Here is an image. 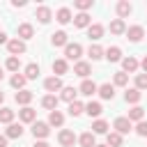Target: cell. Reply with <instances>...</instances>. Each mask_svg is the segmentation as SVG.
I'll list each match as a JSON object with an SVG mask.
<instances>
[{
	"instance_id": "obj_1",
	"label": "cell",
	"mask_w": 147,
	"mask_h": 147,
	"mask_svg": "<svg viewBox=\"0 0 147 147\" xmlns=\"http://www.w3.org/2000/svg\"><path fill=\"white\" fill-rule=\"evenodd\" d=\"M80 55H83V46L80 44H67L64 46V60H76V62H80Z\"/></svg>"
},
{
	"instance_id": "obj_2",
	"label": "cell",
	"mask_w": 147,
	"mask_h": 147,
	"mask_svg": "<svg viewBox=\"0 0 147 147\" xmlns=\"http://www.w3.org/2000/svg\"><path fill=\"white\" fill-rule=\"evenodd\" d=\"M48 133H51L48 122H34V124H32V136H34V140H44V138H48Z\"/></svg>"
},
{
	"instance_id": "obj_3",
	"label": "cell",
	"mask_w": 147,
	"mask_h": 147,
	"mask_svg": "<svg viewBox=\"0 0 147 147\" xmlns=\"http://www.w3.org/2000/svg\"><path fill=\"white\" fill-rule=\"evenodd\" d=\"M7 51H9L14 57H18V55L25 53V41H21L18 37H16V39H9V41H7Z\"/></svg>"
},
{
	"instance_id": "obj_4",
	"label": "cell",
	"mask_w": 147,
	"mask_h": 147,
	"mask_svg": "<svg viewBox=\"0 0 147 147\" xmlns=\"http://www.w3.org/2000/svg\"><path fill=\"white\" fill-rule=\"evenodd\" d=\"M18 119H21L23 124H34V122H37V110L30 108V106H25V108L18 110Z\"/></svg>"
},
{
	"instance_id": "obj_5",
	"label": "cell",
	"mask_w": 147,
	"mask_h": 147,
	"mask_svg": "<svg viewBox=\"0 0 147 147\" xmlns=\"http://www.w3.org/2000/svg\"><path fill=\"white\" fill-rule=\"evenodd\" d=\"M57 140H60V145H62V147H74V142H76L78 138H76V133H74V131L62 129V131L57 133Z\"/></svg>"
},
{
	"instance_id": "obj_6",
	"label": "cell",
	"mask_w": 147,
	"mask_h": 147,
	"mask_svg": "<svg viewBox=\"0 0 147 147\" xmlns=\"http://www.w3.org/2000/svg\"><path fill=\"white\" fill-rule=\"evenodd\" d=\"M142 37H145V30H142V25H131V28H126V39H129V41L138 44Z\"/></svg>"
},
{
	"instance_id": "obj_7",
	"label": "cell",
	"mask_w": 147,
	"mask_h": 147,
	"mask_svg": "<svg viewBox=\"0 0 147 147\" xmlns=\"http://www.w3.org/2000/svg\"><path fill=\"white\" fill-rule=\"evenodd\" d=\"M16 34H18V39H21V41H28V39H32L34 28H32L30 23H21V25L16 28Z\"/></svg>"
},
{
	"instance_id": "obj_8",
	"label": "cell",
	"mask_w": 147,
	"mask_h": 147,
	"mask_svg": "<svg viewBox=\"0 0 147 147\" xmlns=\"http://www.w3.org/2000/svg\"><path fill=\"white\" fill-rule=\"evenodd\" d=\"M78 92H80V94H85V96H92L94 92H99V85H96L94 80H90V78H85V80L80 83V87H78Z\"/></svg>"
},
{
	"instance_id": "obj_9",
	"label": "cell",
	"mask_w": 147,
	"mask_h": 147,
	"mask_svg": "<svg viewBox=\"0 0 147 147\" xmlns=\"http://www.w3.org/2000/svg\"><path fill=\"white\" fill-rule=\"evenodd\" d=\"M34 16H37V21L39 23H48L51 18H53V11H51V7H46V5H41V7H37V11H34Z\"/></svg>"
},
{
	"instance_id": "obj_10",
	"label": "cell",
	"mask_w": 147,
	"mask_h": 147,
	"mask_svg": "<svg viewBox=\"0 0 147 147\" xmlns=\"http://www.w3.org/2000/svg\"><path fill=\"white\" fill-rule=\"evenodd\" d=\"M74 74H76V76H80V78L85 80V78L92 74V67H90V62H83V60H80V62H76V64H74Z\"/></svg>"
},
{
	"instance_id": "obj_11",
	"label": "cell",
	"mask_w": 147,
	"mask_h": 147,
	"mask_svg": "<svg viewBox=\"0 0 147 147\" xmlns=\"http://www.w3.org/2000/svg\"><path fill=\"white\" fill-rule=\"evenodd\" d=\"M44 87L48 92H62V78L60 76H51V78L44 80Z\"/></svg>"
},
{
	"instance_id": "obj_12",
	"label": "cell",
	"mask_w": 147,
	"mask_h": 147,
	"mask_svg": "<svg viewBox=\"0 0 147 147\" xmlns=\"http://www.w3.org/2000/svg\"><path fill=\"white\" fill-rule=\"evenodd\" d=\"M113 126H115V131H117V133H122V136H124V133H129V131L133 129V126H131V119H129V117H117Z\"/></svg>"
},
{
	"instance_id": "obj_13",
	"label": "cell",
	"mask_w": 147,
	"mask_h": 147,
	"mask_svg": "<svg viewBox=\"0 0 147 147\" xmlns=\"http://www.w3.org/2000/svg\"><path fill=\"white\" fill-rule=\"evenodd\" d=\"M55 21H57V23H62V25H67L69 21H74L71 9H69V7H60V9L55 11Z\"/></svg>"
},
{
	"instance_id": "obj_14",
	"label": "cell",
	"mask_w": 147,
	"mask_h": 147,
	"mask_svg": "<svg viewBox=\"0 0 147 147\" xmlns=\"http://www.w3.org/2000/svg\"><path fill=\"white\" fill-rule=\"evenodd\" d=\"M74 25H76V28H90V25H92L90 14H87V11H78V14L74 16Z\"/></svg>"
},
{
	"instance_id": "obj_15",
	"label": "cell",
	"mask_w": 147,
	"mask_h": 147,
	"mask_svg": "<svg viewBox=\"0 0 147 147\" xmlns=\"http://www.w3.org/2000/svg\"><path fill=\"white\" fill-rule=\"evenodd\" d=\"M87 37H90V41H99L103 37V25L101 23H92L87 28Z\"/></svg>"
},
{
	"instance_id": "obj_16",
	"label": "cell",
	"mask_w": 147,
	"mask_h": 147,
	"mask_svg": "<svg viewBox=\"0 0 147 147\" xmlns=\"http://www.w3.org/2000/svg\"><path fill=\"white\" fill-rule=\"evenodd\" d=\"M122 67H124V74H133V71H138L140 62L133 55H129V57H122Z\"/></svg>"
},
{
	"instance_id": "obj_17",
	"label": "cell",
	"mask_w": 147,
	"mask_h": 147,
	"mask_svg": "<svg viewBox=\"0 0 147 147\" xmlns=\"http://www.w3.org/2000/svg\"><path fill=\"white\" fill-rule=\"evenodd\" d=\"M32 96H34V94H32L30 90H18V92L14 94V99H16V103H18V106H23V108H25V106H28V103L32 101Z\"/></svg>"
},
{
	"instance_id": "obj_18",
	"label": "cell",
	"mask_w": 147,
	"mask_h": 147,
	"mask_svg": "<svg viewBox=\"0 0 147 147\" xmlns=\"http://www.w3.org/2000/svg\"><path fill=\"white\" fill-rule=\"evenodd\" d=\"M103 57H106L108 62H119V60H122V51H119V46H108L106 53H103Z\"/></svg>"
},
{
	"instance_id": "obj_19",
	"label": "cell",
	"mask_w": 147,
	"mask_h": 147,
	"mask_svg": "<svg viewBox=\"0 0 147 147\" xmlns=\"http://www.w3.org/2000/svg\"><path fill=\"white\" fill-rule=\"evenodd\" d=\"M67 71H69V62H67L64 57L53 60V74H55V76H64Z\"/></svg>"
},
{
	"instance_id": "obj_20",
	"label": "cell",
	"mask_w": 147,
	"mask_h": 147,
	"mask_svg": "<svg viewBox=\"0 0 147 147\" xmlns=\"http://www.w3.org/2000/svg\"><path fill=\"white\" fill-rule=\"evenodd\" d=\"M51 44H53V46H67V44H69V39H67V32H64V30H57V32H53V34H51Z\"/></svg>"
},
{
	"instance_id": "obj_21",
	"label": "cell",
	"mask_w": 147,
	"mask_h": 147,
	"mask_svg": "<svg viewBox=\"0 0 147 147\" xmlns=\"http://www.w3.org/2000/svg\"><path fill=\"white\" fill-rule=\"evenodd\" d=\"M115 9H117V16H119V18H124V16H129V14L133 11V7H131V2H129V0H119Z\"/></svg>"
},
{
	"instance_id": "obj_22",
	"label": "cell",
	"mask_w": 147,
	"mask_h": 147,
	"mask_svg": "<svg viewBox=\"0 0 147 147\" xmlns=\"http://www.w3.org/2000/svg\"><path fill=\"white\" fill-rule=\"evenodd\" d=\"M57 103H60V99H57L55 94H46V96L41 99V106H44L46 110H57Z\"/></svg>"
},
{
	"instance_id": "obj_23",
	"label": "cell",
	"mask_w": 147,
	"mask_h": 147,
	"mask_svg": "<svg viewBox=\"0 0 147 147\" xmlns=\"http://www.w3.org/2000/svg\"><path fill=\"white\" fill-rule=\"evenodd\" d=\"M85 113H87L90 117H99V115L103 113V106H101L99 101H90V103L85 106Z\"/></svg>"
},
{
	"instance_id": "obj_24",
	"label": "cell",
	"mask_w": 147,
	"mask_h": 147,
	"mask_svg": "<svg viewBox=\"0 0 147 147\" xmlns=\"http://www.w3.org/2000/svg\"><path fill=\"white\" fill-rule=\"evenodd\" d=\"M64 124V115L60 110H51L48 113V126H62Z\"/></svg>"
},
{
	"instance_id": "obj_25",
	"label": "cell",
	"mask_w": 147,
	"mask_h": 147,
	"mask_svg": "<svg viewBox=\"0 0 147 147\" xmlns=\"http://www.w3.org/2000/svg\"><path fill=\"white\" fill-rule=\"evenodd\" d=\"M76 94H78V90H76V87H62V92H60V99H62V101H69V103H74V101H76Z\"/></svg>"
},
{
	"instance_id": "obj_26",
	"label": "cell",
	"mask_w": 147,
	"mask_h": 147,
	"mask_svg": "<svg viewBox=\"0 0 147 147\" xmlns=\"http://www.w3.org/2000/svg\"><path fill=\"white\" fill-rule=\"evenodd\" d=\"M140 96H142V92H140V90H136V87H131V90H126V94H124V101L136 106V103L140 101Z\"/></svg>"
},
{
	"instance_id": "obj_27",
	"label": "cell",
	"mask_w": 147,
	"mask_h": 147,
	"mask_svg": "<svg viewBox=\"0 0 147 147\" xmlns=\"http://www.w3.org/2000/svg\"><path fill=\"white\" fill-rule=\"evenodd\" d=\"M5 136H7V138H14V140H16V138H21V136H23V126H21V124H14V122H11V124L7 126V131H5Z\"/></svg>"
},
{
	"instance_id": "obj_28",
	"label": "cell",
	"mask_w": 147,
	"mask_h": 147,
	"mask_svg": "<svg viewBox=\"0 0 147 147\" xmlns=\"http://www.w3.org/2000/svg\"><path fill=\"white\" fill-rule=\"evenodd\" d=\"M122 142H124L122 133H117V131H110V133H108V140H106L108 147H122Z\"/></svg>"
},
{
	"instance_id": "obj_29",
	"label": "cell",
	"mask_w": 147,
	"mask_h": 147,
	"mask_svg": "<svg viewBox=\"0 0 147 147\" xmlns=\"http://www.w3.org/2000/svg\"><path fill=\"white\" fill-rule=\"evenodd\" d=\"M78 142H80L83 147H96V140H94V133H92V131H85V133H80Z\"/></svg>"
},
{
	"instance_id": "obj_30",
	"label": "cell",
	"mask_w": 147,
	"mask_h": 147,
	"mask_svg": "<svg viewBox=\"0 0 147 147\" xmlns=\"http://www.w3.org/2000/svg\"><path fill=\"white\" fill-rule=\"evenodd\" d=\"M110 32H113V34H126V25H124V21H122V18L110 21Z\"/></svg>"
},
{
	"instance_id": "obj_31",
	"label": "cell",
	"mask_w": 147,
	"mask_h": 147,
	"mask_svg": "<svg viewBox=\"0 0 147 147\" xmlns=\"http://www.w3.org/2000/svg\"><path fill=\"white\" fill-rule=\"evenodd\" d=\"M103 48L99 46V44H90V48H87V55H90V60H101L103 57Z\"/></svg>"
},
{
	"instance_id": "obj_32",
	"label": "cell",
	"mask_w": 147,
	"mask_h": 147,
	"mask_svg": "<svg viewBox=\"0 0 147 147\" xmlns=\"http://www.w3.org/2000/svg\"><path fill=\"white\" fill-rule=\"evenodd\" d=\"M9 83H11V87H14V90H23V87H25V83H28V78H25V74H14Z\"/></svg>"
},
{
	"instance_id": "obj_33",
	"label": "cell",
	"mask_w": 147,
	"mask_h": 147,
	"mask_svg": "<svg viewBox=\"0 0 147 147\" xmlns=\"http://www.w3.org/2000/svg\"><path fill=\"white\" fill-rule=\"evenodd\" d=\"M99 94H101V99H113L115 96V85H110V83L99 85Z\"/></svg>"
},
{
	"instance_id": "obj_34",
	"label": "cell",
	"mask_w": 147,
	"mask_h": 147,
	"mask_svg": "<svg viewBox=\"0 0 147 147\" xmlns=\"http://www.w3.org/2000/svg\"><path fill=\"white\" fill-rule=\"evenodd\" d=\"M113 85H117V87H126V85H129V74L117 71V74L113 76Z\"/></svg>"
},
{
	"instance_id": "obj_35",
	"label": "cell",
	"mask_w": 147,
	"mask_h": 147,
	"mask_svg": "<svg viewBox=\"0 0 147 147\" xmlns=\"http://www.w3.org/2000/svg\"><path fill=\"white\" fill-rule=\"evenodd\" d=\"M131 122H142V117H145V110L140 108V106H133L131 110H129V115H126Z\"/></svg>"
},
{
	"instance_id": "obj_36",
	"label": "cell",
	"mask_w": 147,
	"mask_h": 147,
	"mask_svg": "<svg viewBox=\"0 0 147 147\" xmlns=\"http://www.w3.org/2000/svg\"><path fill=\"white\" fill-rule=\"evenodd\" d=\"M92 133H108V122L106 119H94L92 122Z\"/></svg>"
},
{
	"instance_id": "obj_37",
	"label": "cell",
	"mask_w": 147,
	"mask_h": 147,
	"mask_svg": "<svg viewBox=\"0 0 147 147\" xmlns=\"http://www.w3.org/2000/svg\"><path fill=\"white\" fill-rule=\"evenodd\" d=\"M37 76H39V64H37V62H30V64L25 67V78H28V80H34Z\"/></svg>"
},
{
	"instance_id": "obj_38",
	"label": "cell",
	"mask_w": 147,
	"mask_h": 147,
	"mask_svg": "<svg viewBox=\"0 0 147 147\" xmlns=\"http://www.w3.org/2000/svg\"><path fill=\"white\" fill-rule=\"evenodd\" d=\"M83 113H85V106H83L80 101L69 103V115H71V117H78V115H83Z\"/></svg>"
},
{
	"instance_id": "obj_39",
	"label": "cell",
	"mask_w": 147,
	"mask_h": 147,
	"mask_svg": "<svg viewBox=\"0 0 147 147\" xmlns=\"http://www.w3.org/2000/svg\"><path fill=\"white\" fill-rule=\"evenodd\" d=\"M0 122L2 124H11L14 122V110L11 108H0Z\"/></svg>"
},
{
	"instance_id": "obj_40",
	"label": "cell",
	"mask_w": 147,
	"mask_h": 147,
	"mask_svg": "<svg viewBox=\"0 0 147 147\" xmlns=\"http://www.w3.org/2000/svg\"><path fill=\"white\" fill-rule=\"evenodd\" d=\"M5 67H7V69H9V71H16V74H18V67H21V60H18V57H14V55H11V57H9V60H7V64H5Z\"/></svg>"
},
{
	"instance_id": "obj_41",
	"label": "cell",
	"mask_w": 147,
	"mask_h": 147,
	"mask_svg": "<svg viewBox=\"0 0 147 147\" xmlns=\"http://www.w3.org/2000/svg\"><path fill=\"white\" fill-rule=\"evenodd\" d=\"M136 90H147V74L136 76Z\"/></svg>"
},
{
	"instance_id": "obj_42",
	"label": "cell",
	"mask_w": 147,
	"mask_h": 147,
	"mask_svg": "<svg viewBox=\"0 0 147 147\" xmlns=\"http://www.w3.org/2000/svg\"><path fill=\"white\" fill-rule=\"evenodd\" d=\"M74 7H76L78 11H87V9L92 7V0H76V2H74Z\"/></svg>"
},
{
	"instance_id": "obj_43",
	"label": "cell",
	"mask_w": 147,
	"mask_h": 147,
	"mask_svg": "<svg viewBox=\"0 0 147 147\" xmlns=\"http://www.w3.org/2000/svg\"><path fill=\"white\" fill-rule=\"evenodd\" d=\"M136 133H138V136H142V138L147 136V122H145V119H142V122H138V126H136Z\"/></svg>"
},
{
	"instance_id": "obj_44",
	"label": "cell",
	"mask_w": 147,
	"mask_h": 147,
	"mask_svg": "<svg viewBox=\"0 0 147 147\" xmlns=\"http://www.w3.org/2000/svg\"><path fill=\"white\" fill-rule=\"evenodd\" d=\"M11 7H25V0H11Z\"/></svg>"
},
{
	"instance_id": "obj_45",
	"label": "cell",
	"mask_w": 147,
	"mask_h": 147,
	"mask_svg": "<svg viewBox=\"0 0 147 147\" xmlns=\"http://www.w3.org/2000/svg\"><path fill=\"white\" fill-rule=\"evenodd\" d=\"M32 147H51V145H48V142H46V140H37V142H34V145H32Z\"/></svg>"
},
{
	"instance_id": "obj_46",
	"label": "cell",
	"mask_w": 147,
	"mask_h": 147,
	"mask_svg": "<svg viewBox=\"0 0 147 147\" xmlns=\"http://www.w3.org/2000/svg\"><path fill=\"white\" fill-rule=\"evenodd\" d=\"M7 41H9V39H7V34L0 30V44H7Z\"/></svg>"
},
{
	"instance_id": "obj_47",
	"label": "cell",
	"mask_w": 147,
	"mask_h": 147,
	"mask_svg": "<svg viewBox=\"0 0 147 147\" xmlns=\"http://www.w3.org/2000/svg\"><path fill=\"white\" fill-rule=\"evenodd\" d=\"M140 67H142V71H145V74H147V55H145V57H142V62H140Z\"/></svg>"
},
{
	"instance_id": "obj_48",
	"label": "cell",
	"mask_w": 147,
	"mask_h": 147,
	"mask_svg": "<svg viewBox=\"0 0 147 147\" xmlns=\"http://www.w3.org/2000/svg\"><path fill=\"white\" fill-rule=\"evenodd\" d=\"M7 140H9L7 136H0V147H7Z\"/></svg>"
},
{
	"instance_id": "obj_49",
	"label": "cell",
	"mask_w": 147,
	"mask_h": 147,
	"mask_svg": "<svg viewBox=\"0 0 147 147\" xmlns=\"http://www.w3.org/2000/svg\"><path fill=\"white\" fill-rule=\"evenodd\" d=\"M2 101H5V92H0V103H2Z\"/></svg>"
},
{
	"instance_id": "obj_50",
	"label": "cell",
	"mask_w": 147,
	"mask_h": 147,
	"mask_svg": "<svg viewBox=\"0 0 147 147\" xmlns=\"http://www.w3.org/2000/svg\"><path fill=\"white\" fill-rule=\"evenodd\" d=\"M2 76H5V74H2V69H0V80H2Z\"/></svg>"
},
{
	"instance_id": "obj_51",
	"label": "cell",
	"mask_w": 147,
	"mask_h": 147,
	"mask_svg": "<svg viewBox=\"0 0 147 147\" xmlns=\"http://www.w3.org/2000/svg\"><path fill=\"white\" fill-rule=\"evenodd\" d=\"M96 147H108V145H96Z\"/></svg>"
}]
</instances>
